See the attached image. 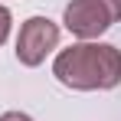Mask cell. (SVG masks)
Returning <instances> with one entry per match:
<instances>
[{
	"mask_svg": "<svg viewBox=\"0 0 121 121\" xmlns=\"http://www.w3.org/2000/svg\"><path fill=\"white\" fill-rule=\"evenodd\" d=\"M52 75L75 92H108L121 82V49L111 43H72L56 56Z\"/></svg>",
	"mask_w": 121,
	"mask_h": 121,
	"instance_id": "obj_1",
	"label": "cell"
},
{
	"mask_svg": "<svg viewBox=\"0 0 121 121\" xmlns=\"http://www.w3.org/2000/svg\"><path fill=\"white\" fill-rule=\"evenodd\" d=\"M59 46V26L49 17H30L23 20L20 36H17V59L26 69H36L46 62V56Z\"/></svg>",
	"mask_w": 121,
	"mask_h": 121,
	"instance_id": "obj_2",
	"label": "cell"
},
{
	"mask_svg": "<svg viewBox=\"0 0 121 121\" xmlns=\"http://www.w3.org/2000/svg\"><path fill=\"white\" fill-rule=\"evenodd\" d=\"M62 23L72 36H79L82 43H92L111 26V17L101 0H72V3H65Z\"/></svg>",
	"mask_w": 121,
	"mask_h": 121,
	"instance_id": "obj_3",
	"label": "cell"
},
{
	"mask_svg": "<svg viewBox=\"0 0 121 121\" xmlns=\"http://www.w3.org/2000/svg\"><path fill=\"white\" fill-rule=\"evenodd\" d=\"M10 30H13V13L0 3V46L7 43V36H10Z\"/></svg>",
	"mask_w": 121,
	"mask_h": 121,
	"instance_id": "obj_4",
	"label": "cell"
},
{
	"mask_svg": "<svg viewBox=\"0 0 121 121\" xmlns=\"http://www.w3.org/2000/svg\"><path fill=\"white\" fill-rule=\"evenodd\" d=\"M105 3V10H108V17H111V23L121 20V0H101Z\"/></svg>",
	"mask_w": 121,
	"mask_h": 121,
	"instance_id": "obj_5",
	"label": "cell"
},
{
	"mask_svg": "<svg viewBox=\"0 0 121 121\" xmlns=\"http://www.w3.org/2000/svg\"><path fill=\"white\" fill-rule=\"evenodd\" d=\"M0 121H33V118H30L26 111H3V115H0Z\"/></svg>",
	"mask_w": 121,
	"mask_h": 121,
	"instance_id": "obj_6",
	"label": "cell"
}]
</instances>
